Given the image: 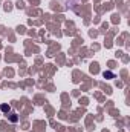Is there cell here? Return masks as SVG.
<instances>
[{
  "instance_id": "obj_1",
  "label": "cell",
  "mask_w": 130,
  "mask_h": 132,
  "mask_svg": "<svg viewBox=\"0 0 130 132\" xmlns=\"http://www.w3.org/2000/svg\"><path fill=\"white\" fill-rule=\"evenodd\" d=\"M0 109H2L3 112H9V111H11V106H9V104H2Z\"/></svg>"
},
{
  "instance_id": "obj_2",
  "label": "cell",
  "mask_w": 130,
  "mask_h": 132,
  "mask_svg": "<svg viewBox=\"0 0 130 132\" xmlns=\"http://www.w3.org/2000/svg\"><path fill=\"white\" fill-rule=\"evenodd\" d=\"M103 75L107 77V78H113V74H112V72H103Z\"/></svg>"
}]
</instances>
